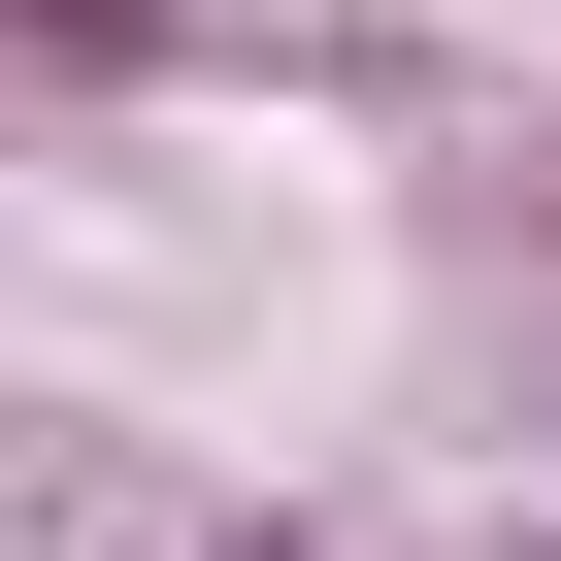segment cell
Instances as JSON below:
<instances>
[{
  "instance_id": "cell-1",
  "label": "cell",
  "mask_w": 561,
  "mask_h": 561,
  "mask_svg": "<svg viewBox=\"0 0 561 561\" xmlns=\"http://www.w3.org/2000/svg\"><path fill=\"white\" fill-rule=\"evenodd\" d=\"M0 34H34V100H133V67H165V0H0Z\"/></svg>"
},
{
  "instance_id": "cell-2",
  "label": "cell",
  "mask_w": 561,
  "mask_h": 561,
  "mask_svg": "<svg viewBox=\"0 0 561 561\" xmlns=\"http://www.w3.org/2000/svg\"><path fill=\"white\" fill-rule=\"evenodd\" d=\"M528 561H561V528H528Z\"/></svg>"
}]
</instances>
